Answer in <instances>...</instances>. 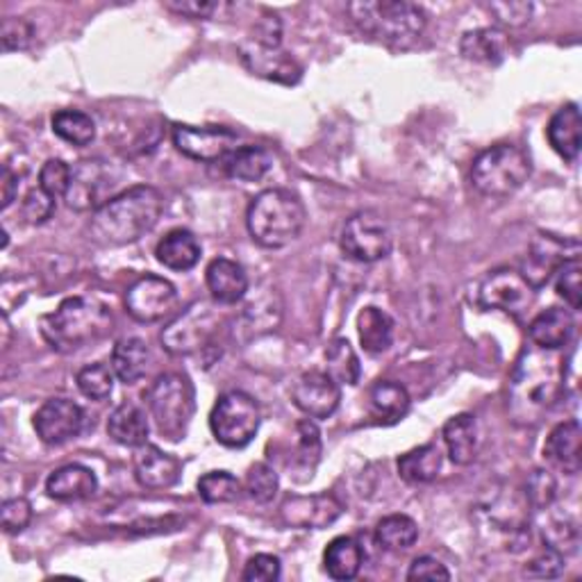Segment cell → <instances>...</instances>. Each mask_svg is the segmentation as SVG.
I'll return each mask as SVG.
<instances>
[{"instance_id": "obj_1", "label": "cell", "mask_w": 582, "mask_h": 582, "mask_svg": "<svg viewBox=\"0 0 582 582\" xmlns=\"http://www.w3.org/2000/svg\"><path fill=\"white\" fill-rule=\"evenodd\" d=\"M564 394V362L560 350L530 346L522 352L510 378L507 410L516 426H537Z\"/></svg>"}, {"instance_id": "obj_2", "label": "cell", "mask_w": 582, "mask_h": 582, "mask_svg": "<svg viewBox=\"0 0 582 582\" xmlns=\"http://www.w3.org/2000/svg\"><path fill=\"white\" fill-rule=\"evenodd\" d=\"M161 212H165V197L159 189L137 184L116 193L112 201L91 214L89 235L105 248L135 244L155 228Z\"/></svg>"}, {"instance_id": "obj_3", "label": "cell", "mask_w": 582, "mask_h": 582, "mask_svg": "<svg viewBox=\"0 0 582 582\" xmlns=\"http://www.w3.org/2000/svg\"><path fill=\"white\" fill-rule=\"evenodd\" d=\"M42 335L51 348L74 352L105 339L112 333L114 316L108 305L89 296H71L61 301L51 314H44Z\"/></svg>"}, {"instance_id": "obj_4", "label": "cell", "mask_w": 582, "mask_h": 582, "mask_svg": "<svg viewBox=\"0 0 582 582\" xmlns=\"http://www.w3.org/2000/svg\"><path fill=\"white\" fill-rule=\"evenodd\" d=\"M305 221L307 210L299 193L282 187L257 193L246 212V225L253 242L271 250L296 242L305 228Z\"/></svg>"}, {"instance_id": "obj_5", "label": "cell", "mask_w": 582, "mask_h": 582, "mask_svg": "<svg viewBox=\"0 0 582 582\" xmlns=\"http://www.w3.org/2000/svg\"><path fill=\"white\" fill-rule=\"evenodd\" d=\"M346 12L360 32L394 48H407L422 40L428 25L424 8L407 0H355Z\"/></svg>"}, {"instance_id": "obj_6", "label": "cell", "mask_w": 582, "mask_h": 582, "mask_svg": "<svg viewBox=\"0 0 582 582\" xmlns=\"http://www.w3.org/2000/svg\"><path fill=\"white\" fill-rule=\"evenodd\" d=\"M533 174L530 157L514 144L484 148L471 165V184L488 199H507L519 191Z\"/></svg>"}, {"instance_id": "obj_7", "label": "cell", "mask_w": 582, "mask_h": 582, "mask_svg": "<svg viewBox=\"0 0 582 582\" xmlns=\"http://www.w3.org/2000/svg\"><path fill=\"white\" fill-rule=\"evenodd\" d=\"M148 412L155 418V426L161 437L180 441L197 412V392L184 373H161L146 392Z\"/></svg>"}, {"instance_id": "obj_8", "label": "cell", "mask_w": 582, "mask_h": 582, "mask_svg": "<svg viewBox=\"0 0 582 582\" xmlns=\"http://www.w3.org/2000/svg\"><path fill=\"white\" fill-rule=\"evenodd\" d=\"M262 424V410L250 394L233 390L219 396L210 414V428L225 448L248 446Z\"/></svg>"}, {"instance_id": "obj_9", "label": "cell", "mask_w": 582, "mask_h": 582, "mask_svg": "<svg viewBox=\"0 0 582 582\" xmlns=\"http://www.w3.org/2000/svg\"><path fill=\"white\" fill-rule=\"evenodd\" d=\"M223 326L219 310L208 301H197L176 314L159 335L161 346L171 355H197L208 348Z\"/></svg>"}, {"instance_id": "obj_10", "label": "cell", "mask_w": 582, "mask_h": 582, "mask_svg": "<svg viewBox=\"0 0 582 582\" xmlns=\"http://www.w3.org/2000/svg\"><path fill=\"white\" fill-rule=\"evenodd\" d=\"M339 246L348 260L373 265L384 260V257L392 253L394 237L390 223L384 221L382 214L373 210H362L344 223Z\"/></svg>"}, {"instance_id": "obj_11", "label": "cell", "mask_w": 582, "mask_h": 582, "mask_svg": "<svg viewBox=\"0 0 582 582\" xmlns=\"http://www.w3.org/2000/svg\"><path fill=\"white\" fill-rule=\"evenodd\" d=\"M119 174L103 159H82L71 167V182L64 201L76 212H96L114 199Z\"/></svg>"}, {"instance_id": "obj_12", "label": "cell", "mask_w": 582, "mask_h": 582, "mask_svg": "<svg viewBox=\"0 0 582 582\" xmlns=\"http://www.w3.org/2000/svg\"><path fill=\"white\" fill-rule=\"evenodd\" d=\"M537 289L524 278L519 269L501 267L490 271L478 284V305L484 310H501L522 316L535 303Z\"/></svg>"}, {"instance_id": "obj_13", "label": "cell", "mask_w": 582, "mask_h": 582, "mask_svg": "<svg viewBox=\"0 0 582 582\" xmlns=\"http://www.w3.org/2000/svg\"><path fill=\"white\" fill-rule=\"evenodd\" d=\"M178 307L176 287L159 276H142L125 291V310L139 323H157L169 318Z\"/></svg>"}, {"instance_id": "obj_14", "label": "cell", "mask_w": 582, "mask_h": 582, "mask_svg": "<svg viewBox=\"0 0 582 582\" xmlns=\"http://www.w3.org/2000/svg\"><path fill=\"white\" fill-rule=\"evenodd\" d=\"M174 146L189 159L197 161H221L228 157L233 150H237V135L228 127L208 125H174Z\"/></svg>"}, {"instance_id": "obj_15", "label": "cell", "mask_w": 582, "mask_h": 582, "mask_svg": "<svg viewBox=\"0 0 582 582\" xmlns=\"http://www.w3.org/2000/svg\"><path fill=\"white\" fill-rule=\"evenodd\" d=\"M578 257H580L578 239H560L556 235L539 233L530 244L528 260L522 273L535 289H541L548 282V278H551L564 262L578 260Z\"/></svg>"}, {"instance_id": "obj_16", "label": "cell", "mask_w": 582, "mask_h": 582, "mask_svg": "<svg viewBox=\"0 0 582 582\" xmlns=\"http://www.w3.org/2000/svg\"><path fill=\"white\" fill-rule=\"evenodd\" d=\"M32 426L46 446H61L82 433L85 412L69 399H51L32 416Z\"/></svg>"}, {"instance_id": "obj_17", "label": "cell", "mask_w": 582, "mask_h": 582, "mask_svg": "<svg viewBox=\"0 0 582 582\" xmlns=\"http://www.w3.org/2000/svg\"><path fill=\"white\" fill-rule=\"evenodd\" d=\"M342 514L344 505L333 494L287 496L280 505V519L284 522V526L301 530L331 528Z\"/></svg>"}, {"instance_id": "obj_18", "label": "cell", "mask_w": 582, "mask_h": 582, "mask_svg": "<svg viewBox=\"0 0 582 582\" xmlns=\"http://www.w3.org/2000/svg\"><path fill=\"white\" fill-rule=\"evenodd\" d=\"M291 401L310 418H328L342 401L339 382L328 371H307L296 380Z\"/></svg>"}, {"instance_id": "obj_19", "label": "cell", "mask_w": 582, "mask_h": 582, "mask_svg": "<svg viewBox=\"0 0 582 582\" xmlns=\"http://www.w3.org/2000/svg\"><path fill=\"white\" fill-rule=\"evenodd\" d=\"M242 61L253 76H260L265 80L282 82V85H296L303 76V69L296 64V59L280 51V46H265L253 40L244 42L239 46Z\"/></svg>"}, {"instance_id": "obj_20", "label": "cell", "mask_w": 582, "mask_h": 582, "mask_svg": "<svg viewBox=\"0 0 582 582\" xmlns=\"http://www.w3.org/2000/svg\"><path fill=\"white\" fill-rule=\"evenodd\" d=\"M182 465L171 452L144 444L135 452V478L144 490H169L178 484Z\"/></svg>"}, {"instance_id": "obj_21", "label": "cell", "mask_w": 582, "mask_h": 582, "mask_svg": "<svg viewBox=\"0 0 582 582\" xmlns=\"http://www.w3.org/2000/svg\"><path fill=\"white\" fill-rule=\"evenodd\" d=\"M205 282L212 301L219 305H237L248 291L246 269L228 257H216L208 265Z\"/></svg>"}, {"instance_id": "obj_22", "label": "cell", "mask_w": 582, "mask_h": 582, "mask_svg": "<svg viewBox=\"0 0 582 582\" xmlns=\"http://www.w3.org/2000/svg\"><path fill=\"white\" fill-rule=\"evenodd\" d=\"M99 492V478L82 465H64L46 480V494L57 503H80Z\"/></svg>"}, {"instance_id": "obj_23", "label": "cell", "mask_w": 582, "mask_h": 582, "mask_svg": "<svg viewBox=\"0 0 582 582\" xmlns=\"http://www.w3.org/2000/svg\"><path fill=\"white\" fill-rule=\"evenodd\" d=\"M580 441H582V430L575 418L564 424H558L551 435L546 437L544 444V458L564 471L567 475L580 473L582 467V456H580Z\"/></svg>"}, {"instance_id": "obj_24", "label": "cell", "mask_w": 582, "mask_h": 582, "mask_svg": "<svg viewBox=\"0 0 582 582\" xmlns=\"http://www.w3.org/2000/svg\"><path fill=\"white\" fill-rule=\"evenodd\" d=\"M546 137L551 148L567 161H575L582 146V119L575 103L562 105L546 127Z\"/></svg>"}, {"instance_id": "obj_25", "label": "cell", "mask_w": 582, "mask_h": 582, "mask_svg": "<svg viewBox=\"0 0 582 582\" xmlns=\"http://www.w3.org/2000/svg\"><path fill=\"white\" fill-rule=\"evenodd\" d=\"M528 333L535 346L546 350H562L575 333V318L564 307H551L530 321Z\"/></svg>"}, {"instance_id": "obj_26", "label": "cell", "mask_w": 582, "mask_h": 582, "mask_svg": "<svg viewBox=\"0 0 582 582\" xmlns=\"http://www.w3.org/2000/svg\"><path fill=\"white\" fill-rule=\"evenodd\" d=\"M444 444L452 465L467 467L475 460L480 446V430L473 414H456L444 426Z\"/></svg>"}, {"instance_id": "obj_27", "label": "cell", "mask_w": 582, "mask_h": 582, "mask_svg": "<svg viewBox=\"0 0 582 582\" xmlns=\"http://www.w3.org/2000/svg\"><path fill=\"white\" fill-rule=\"evenodd\" d=\"M460 53L469 61L488 64V67H499L510 55V42L505 32L499 27H478L465 32L460 42Z\"/></svg>"}, {"instance_id": "obj_28", "label": "cell", "mask_w": 582, "mask_h": 582, "mask_svg": "<svg viewBox=\"0 0 582 582\" xmlns=\"http://www.w3.org/2000/svg\"><path fill=\"white\" fill-rule=\"evenodd\" d=\"M155 257L161 267L171 271H189L201 260V244L191 231L176 228L159 239Z\"/></svg>"}, {"instance_id": "obj_29", "label": "cell", "mask_w": 582, "mask_h": 582, "mask_svg": "<svg viewBox=\"0 0 582 582\" xmlns=\"http://www.w3.org/2000/svg\"><path fill=\"white\" fill-rule=\"evenodd\" d=\"M150 362H153L150 348L139 337H125L116 342L112 350V371L125 384L139 382L148 373Z\"/></svg>"}, {"instance_id": "obj_30", "label": "cell", "mask_w": 582, "mask_h": 582, "mask_svg": "<svg viewBox=\"0 0 582 582\" xmlns=\"http://www.w3.org/2000/svg\"><path fill=\"white\" fill-rule=\"evenodd\" d=\"M148 416L135 403H121L108 418V435L125 446V448H139L148 441Z\"/></svg>"}, {"instance_id": "obj_31", "label": "cell", "mask_w": 582, "mask_h": 582, "mask_svg": "<svg viewBox=\"0 0 582 582\" xmlns=\"http://www.w3.org/2000/svg\"><path fill=\"white\" fill-rule=\"evenodd\" d=\"M365 562V551L358 544V539L352 537H335L326 551H323V567H326L328 575L333 580H352L358 578L360 569Z\"/></svg>"}, {"instance_id": "obj_32", "label": "cell", "mask_w": 582, "mask_h": 582, "mask_svg": "<svg viewBox=\"0 0 582 582\" xmlns=\"http://www.w3.org/2000/svg\"><path fill=\"white\" fill-rule=\"evenodd\" d=\"M225 161V174L239 182H260L273 169V155L265 146H242L233 150Z\"/></svg>"}, {"instance_id": "obj_33", "label": "cell", "mask_w": 582, "mask_h": 582, "mask_svg": "<svg viewBox=\"0 0 582 582\" xmlns=\"http://www.w3.org/2000/svg\"><path fill=\"white\" fill-rule=\"evenodd\" d=\"M441 450L435 444H424L418 448H412L399 458V475L407 484H428L433 482L441 471Z\"/></svg>"}, {"instance_id": "obj_34", "label": "cell", "mask_w": 582, "mask_h": 582, "mask_svg": "<svg viewBox=\"0 0 582 582\" xmlns=\"http://www.w3.org/2000/svg\"><path fill=\"white\" fill-rule=\"evenodd\" d=\"M282 318V303L276 289H269L265 296L255 299L244 307V314L239 318V331L248 333L250 337H260L265 333H271L278 328V323Z\"/></svg>"}, {"instance_id": "obj_35", "label": "cell", "mask_w": 582, "mask_h": 582, "mask_svg": "<svg viewBox=\"0 0 582 582\" xmlns=\"http://www.w3.org/2000/svg\"><path fill=\"white\" fill-rule=\"evenodd\" d=\"M358 335L367 352H384L394 342V318L384 310L369 305L358 316Z\"/></svg>"}, {"instance_id": "obj_36", "label": "cell", "mask_w": 582, "mask_h": 582, "mask_svg": "<svg viewBox=\"0 0 582 582\" xmlns=\"http://www.w3.org/2000/svg\"><path fill=\"white\" fill-rule=\"evenodd\" d=\"M371 407L373 414L384 418V422H401V418L410 412V394L405 387L396 380H380L371 387Z\"/></svg>"}, {"instance_id": "obj_37", "label": "cell", "mask_w": 582, "mask_h": 582, "mask_svg": "<svg viewBox=\"0 0 582 582\" xmlns=\"http://www.w3.org/2000/svg\"><path fill=\"white\" fill-rule=\"evenodd\" d=\"M294 456H291V471H303L305 480L312 478L318 460H321V433L312 418H303L296 424L294 433Z\"/></svg>"}, {"instance_id": "obj_38", "label": "cell", "mask_w": 582, "mask_h": 582, "mask_svg": "<svg viewBox=\"0 0 582 582\" xmlns=\"http://www.w3.org/2000/svg\"><path fill=\"white\" fill-rule=\"evenodd\" d=\"M418 539V526L407 514H390L378 522L376 541L384 551H407Z\"/></svg>"}, {"instance_id": "obj_39", "label": "cell", "mask_w": 582, "mask_h": 582, "mask_svg": "<svg viewBox=\"0 0 582 582\" xmlns=\"http://www.w3.org/2000/svg\"><path fill=\"white\" fill-rule=\"evenodd\" d=\"M326 365L328 373L339 382V384H358L362 376L360 358L355 348L350 346L348 339L337 337L328 344L326 348Z\"/></svg>"}, {"instance_id": "obj_40", "label": "cell", "mask_w": 582, "mask_h": 582, "mask_svg": "<svg viewBox=\"0 0 582 582\" xmlns=\"http://www.w3.org/2000/svg\"><path fill=\"white\" fill-rule=\"evenodd\" d=\"M53 133L71 146H89L96 139V123L80 110H59L53 116Z\"/></svg>"}, {"instance_id": "obj_41", "label": "cell", "mask_w": 582, "mask_h": 582, "mask_svg": "<svg viewBox=\"0 0 582 582\" xmlns=\"http://www.w3.org/2000/svg\"><path fill=\"white\" fill-rule=\"evenodd\" d=\"M197 490L208 505H225L242 496V482L228 471H210L199 480Z\"/></svg>"}, {"instance_id": "obj_42", "label": "cell", "mask_w": 582, "mask_h": 582, "mask_svg": "<svg viewBox=\"0 0 582 582\" xmlns=\"http://www.w3.org/2000/svg\"><path fill=\"white\" fill-rule=\"evenodd\" d=\"M78 390L91 401H105L114 390V371L108 365H89L78 371Z\"/></svg>"}, {"instance_id": "obj_43", "label": "cell", "mask_w": 582, "mask_h": 582, "mask_svg": "<svg viewBox=\"0 0 582 582\" xmlns=\"http://www.w3.org/2000/svg\"><path fill=\"white\" fill-rule=\"evenodd\" d=\"M244 488L253 501L271 503L278 494V473L273 467H269L265 462H257L248 469Z\"/></svg>"}, {"instance_id": "obj_44", "label": "cell", "mask_w": 582, "mask_h": 582, "mask_svg": "<svg viewBox=\"0 0 582 582\" xmlns=\"http://www.w3.org/2000/svg\"><path fill=\"white\" fill-rule=\"evenodd\" d=\"M556 289L558 294L569 303L571 310L582 307V267H580V257L578 260L564 262L556 273Z\"/></svg>"}, {"instance_id": "obj_45", "label": "cell", "mask_w": 582, "mask_h": 582, "mask_svg": "<svg viewBox=\"0 0 582 582\" xmlns=\"http://www.w3.org/2000/svg\"><path fill=\"white\" fill-rule=\"evenodd\" d=\"M69 182H71V167L61 159H48L40 171V187L55 201L67 197Z\"/></svg>"}, {"instance_id": "obj_46", "label": "cell", "mask_w": 582, "mask_h": 582, "mask_svg": "<svg viewBox=\"0 0 582 582\" xmlns=\"http://www.w3.org/2000/svg\"><path fill=\"white\" fill-rule=\"evenodd\" d=\"M558 496V482L553 478L551 471H544V469H537L533 471V475L528 478L526 482V499L533 507L537 510H544L551 505Z\"/></svg>"}, {"instance_id": "obj_47", "label": "cell", "mask_w": 582, "mask_h": 582, "mask_svg": "<svg viewBox=\"0 0 582 582\" xmlns=\"http://www.w3.org/2000/svg\"><path fill=\"white\" fill-rule=\"evenodd\" d=\"M544 541L546 548H551L562 558L571 556L578 548V528L571 522H551L544 528Z\"/></svg>"}, {"instance_id": "obj_48", "label": "cell", "mask_w": 582, "mask_h": 582, "mask_svg": "<svg viewBox=\"0 0 582 582\" xmlns=\"http://www.w3.org/2000/svg\"><path fill=\"white\" fill-rule=\"evenodd\" d=\"M32 40H35V27H32L30 21L14 16L3 21V27H0V42H3L5 53L25 51L32 44Z\"/></svg>"}, {"instance_id": "obj_49", "label": "cell", "mask_w": 582, "mask_h": 582, "mask_svg": "<svg viewBox=\"0 0 582 582\" xmlns=\"http://www.w3.org/2000/svg\"><path fill=\"white\" fill-rule=\"evenodd\" d=\"M32 522V503L27 499H10L0 507V524L8 535L21 533Z\"/></svg>"}, {"instance_id": "obj_50", "label": "cell", "mask_w": 582, "mask_h": 582, "mask_svg": "<svg viewBox=\"0 0 582 582\" xmlns=\"http://www.w3.org/2000/svg\"><path fill=\"white\" fill-rule=\"evenodd\" d=\"M488 10L492 12V16H496V21L501 25L507 27H524L533 21V3H522V0H505V3H490Z\"/></svg>"}, {"instance_id": "obj_51", "label": "cell", "mask_w": 582, "mask_h": 582, "mask_svg": "<svg viewBox=\"0 0 582 582\" xmlns=\"http://www.w3.org/2000/svg\"><path fill=\"white\" fill-rule=\"evenodd\" d=\"M55 212V199L37 184L35 189H30L23 199V216L27 223L40 225L48 221Z\"/></svg>"}, {"instance_id": "obj_52", "label": "cell", "mask_w": 582, "mask_h": 582, "mask_svg": "<svg viewBox=\"0 0 582 582\" xmlns=\"http://www.w3.org/2000/svg\"><path fill=\"white\" fill-rule=\"evenodd\" d=\"M280 560L276 556H269V553H260L248 560L244 573H242V580L244 582H273L280 578Z\"/></svg>"}, {"instance_id": "obj_53", "label": "cell", "mask_w": 582, "mask_h": 582, "mask_svg": "<svg viewBox=\"0 0 582 582\" xmlns=\"http://www.w3.org/2000/svg\"><path fill=\"white\" fill-rule=\"evenodd\" d=\"M165 5L167 10L189 19H210L221 10V3H210V0H167Z\"/></svg>"}, {"instance_id": "obj_54", "label": "cell", "mask_w": 582, "mask_h": 582, "mask_svg": "<svg viewBox=\"0 0 582 582\" xmlns=\"http://www.w3.org/2000/svg\"><path fill=\"white\" fill-rule=\"evenodd\" d=\"M407 580H450V571L439 560L424 556L410 564Z\"/></svg>"}, {"instance_id": "obj_55", "label": "cell", "mask_w": 582, "mask_h": 582, "mask_svg": "<svg viewBox=\"0 0 582 582\" xmlns=\"http://www.w3.org/2000/svg\"><path fill=\"white\" fill-rule=\"evenodd\" d=\"M562 569H564V558L560 553L551 551V548H546V553H541L539 558L528 562L526 573L537 575V578H556L562 573Z\"/></svg>"}, {"instance_id": "obj_56", "label": "cell", "mask_w": 582, "mask_h": 582, "mask_svg": "<svg viewBox=\"0 0 582 582\" xmlns=\"http://www.w3.org/2000/svg\"><path fill=\"white\" fill-rule=\"evenodd\" d=\"M19 189V176L12 174L8 167L3 169V210H8L16 197Z\"/></svg>"}]
</instances>
